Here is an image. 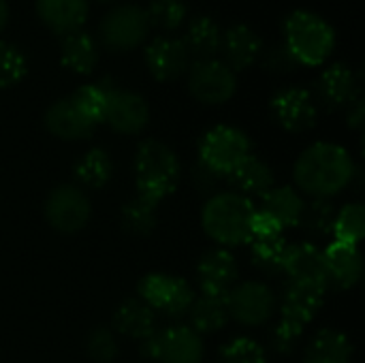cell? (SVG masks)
<instances>
[{
  "label": "cell",
  "instance_id": "ab89813d",
  "mask_svg": "<svg viewBox=\"0 0 365 363\" xmlns=\"http://www.w3.org/2000/svg\"><path fill=\"white\" fill-rule=\"evenodd\" d=\"M218 178H220L218 173H214L210 167H205L203 163H199V169H197V173L192 175V182L197 184V188H199L201 193H207L210 188L216 186Z\"/></svg>",
  "mask_w": 365,
  "mask_h": 363
},
{
  "label": "cell",
  "instance_id": "30bf717a",
  "mask_svg": "<svg viewBox=\"0 0 365 363\" xmlns=\"http://www.w3.org/2000/svg\"><path fill=\"white\" fill-rule=\"evenodd\" d=\"M139 295L152 310L165 315H182L195 302L190 285L171 274H148L139 282Z\"/></svg>",
  "mask_w": 365,
  "mask_h": 363
},
{
  "label": "cell",
  "instance_id": "44dd1931",
  "mask_svg": "<svg viewBox=\"0 0 365 363\" xmlns=\"http://www.w3.org/2000/svg\"><path fill=\"white\" fill-rule=\"evenodd\" d=\"M317 92L329 109H340L344 105H351L359 96V81L349 66L331 64L319 77Z\"/></svg>",
  "mask_w": 365,
  "mask_h": 363
},
{
  "label": "cell",
  "instance_id": "b9f144b4",
  "mask_svg": "<svg viewBox=\"0 0 365 363\" xmlns=\"http://www.w3.org/2000/svg\"><path fill=\"white\" fill-rule=\"evenodd\" d=\"M6 21H9V4L6 0H0V32L6 28Z\"/></svg>",
  "mask_w": 365,
  "mask_h": 363
},
{
  "label": "cell",
  "instance_id": "7a4b0ae2",
  "mask_svg": "<svg viewBox=\"0 0 365 363\" xmlns=\"http://www.w3.org/2000/svg\"><path fill=\"white\" fill-rule=\"evenodd\" d=\"M257 208L237 193L214 195L201 214L205 233L220 246H240L252 237V220Z\"/></svg>",
  "mask_w": 365,
  "mask_h": 363
},
{
  "label": "cell",
  "instance_id": "3957f363",
  "mask_svg": "<svg viewBox=\"0 0 365 363\" xmlns=\"http://www.w3.org/2000/svg\"><path fill=\"white\" fill-rule=\"evenodd\" d=\"M284 41L287 51L295 62L319 66L331 56L336 47V32L323 17L299 9L289 13L284 19Z\"/></svg>",
  "mask_w": 365,
  "mask_h": 363
},
{
  "label": "cell",
  "instance_id": "4fadbf2b",
  "mask_svg": "<svg viewBox=\"0 0 365 363\" xmlns=\"http://www.w3.org/2000/svg\"><path fill=\"white\" fill-rule=\"evenodd\" d=\"M272 113L289 133H304L317 124V103L306 88H284L272 98Z\"/></svg>",
  "mask_w": 365,
  "mask_h": 363
},
{
  "label": "cell",
  "instance_id": "cb8c5ba5",
  "mask_svg": "<svg viewBox=\"0 0 365 363\" xmlns=\"http://www.w3.org/2000/svg\"><path fill=\"white\" fill-rule=\"evenodd\" d=\"M231 186L237 190L242 197H263L272 186H274V173L267 163L259 160L257 156L244 158L229 175Z\"/></svg>",
  "mask_w": 365,
  "mask_h": 363
},
{
  "label": "cell",
  "instance_id": "ffe728a7",
  "mask_svg": "<svg viewBox=\"0 0 365 363\" xmlns=\"http://www.w3.org/2000/svg\"><path fill=\"white\" fill-rule=\"evenodd\" d=\"M88 0H36V13L41 21L56 34L79 32L88 19Z\"/></svg>",
  "mask_w": 365,
  "mask_h": 363
},
{
  "label": "cell",
  "instance_id": "d4e9b609",
  "mask_svg": "<svg viewBox=\"0 0 365 363\" xmlns=\"http://www.w3.org/2000/svg\"><path fill=\"white\" fill-rule=\"evenodd\" d=\"M60 62L68 71H73L77 75L92 73V68L98 62L96 41L90 34L81 32V30L62 36V43H60Z\"/></svg>",
  "mask_w": 365,
  "mask_h": 363
},
{
  "label": "cell",
  "instance_id": "74e56055",
  "mask_svg": "<svg viewBox=\"0 0 365 363\" xmlns=\"http://www.w3.org/2000/svg\"><path fill=\"white\" fill-rule=\"evenodd\" d=\"M222 363H265V351L252 338H235L222 347Z\"/></svg>",
  "mask_w": 365,
  "mask_h": 363
},
{
  "label": "cell",
  "instance_id": "277c9868",
  "mask_svg": "<svg viewBox=\"0 0 365 363\" xmlns=\"http://www.w3.org/2000/svg\"><path fill=\"white\" fill-rule=\"evenodd\" d=\"M135 178L139 197L158 205L169 197L180 180V163L173 150L156 139H148L139 145L135 156Z\"/></svg>",
  "mask_w": 365,
  "mask_h": 363
},
{
  "label": "cell",
  "instance_id": "9a60e30c",
  "mask_svg": "<svg viewBox=\"0 0 365 363\" xmlns=\"http://www.w3.org/2000/svg\"><path fill=\"white\" fill-rule=\"evenodd\" d=\"M218 51L222 53V62L235 73L252 66L261 53H263V39L246 24H235L227 28L220 36V47Z\"/></svg>",
  "mask_w": 365,
  "mask_h": 363
},
{
  "label": "cell",
  "instance_id": "5b68a950",
  "mask_svg": "<svg viewBox=\"0 0 365 363\" xmlns=\"http://www.w3.org/2000/svg\"><path fill=\"white\" fill-rule=\"evenodd\" d=\"M323 287L306 285V282H291L284 289L282 304H280V323L274 334L276 351L291 353L293 342L302 336L306 325L317 317L325 302Z\"/></svg>",
  "mask_w": 365,
  "mask_h": 363
},
{
  "label": "cell",
  "instance_id": "8d00e7d4",
  "mask_svg": "<svg viewBox=\"0 0 365 363\" xmlns=\"http://www.w3.org/2000/svg\"><path fill=\"white\" fill-rule=\"evenodd\" d=\"M26 56L11 43L0 41V88H11L26 77Z\"/></svg>",
  "mask_w": 365,
  "mask_h": 363
},
{
  "label": "cell",
  "instance_id": "9c48e42d",
  "mask_svg": "<svg viewBox=\"0 0 365 363\" xmlns=\"http://www.w3.org/2000/svg\"><path fill=\"white\" fill-rule=\"evenodd\" d=\"M188 90L205 105H220L235 94L237 77L222 60H197L188 66Z\"/></svg>",
  "mask_w": 365,
  "mask_h": 363
},
{
  "label": "cell",
  "instance_id": "7bdbcfd3",
  "mask_svg": "<svg viewBox=\"0 0 365 363\" xmlns=\"http://www.w3.org/2000/svg\"><path fill=\"white\" fill-rule=\"evenodd\" d=\"M98 2H115V0H98Z\"/></svg>",
  "mask_w": 365,
  "mask_h": 363
},
{
  "label": "cell",
  "instance_id": "5bb4252c",
  "mask_svg": "<svg viewBox=\"0 0 365 363\" xmlns=\"http://www.w3.org/2000/svg\"><path fill=\"white\" fill-rule=\"evenodd\" d=\"M145 62L154 79L173 81L190 66V53L182 39L158 36L145 47Z\"/></svg>",
  "mask_w": 365,
  "mask_h": 363
},
{
  "label": "cell",
  "instance_id": "f546056e",
  "mask_svg": "<svg viewBox=\"0 0 365 363\" xmlns=\"http://www.w3.org/2000/svg\"><path fill=\"white\" fill-rule=\"evenodd\" d=\"M190 310V321L197 334H212L225 327L229 321V308H227V297H214V295H203L197 302H192Z\"/></svg>",
  "mask_w": 365,
  "mask_h": 363
},
{
  "label": "cell",
  "instance_id": "4dcf8cb0",
  "mask_svg": "<svg viewBox=\"0 0 365 363\" xmlns=\"http://www.w3.org/2000/svg\"><path fill=\"white\" fill-rule=\"evenodd\" d=\"M109 90L111 86L107 83H88V86H81L71 96V103L92 126H96L98 122H105L107 105H109Z\"/></svg>",
  "mask_w": 365,
  "mask_h": 363
},
{
  "label": "cell",
  "instance_id": "836d02e7",
  "mask_svg": "<svg viewBox=\"0 0 365 363\" xmlns=\"http://www.w3.org/2000/svg\"><path fill=\"white\" fill-rule=\"evenodd\" d=\"M158 214H156V205L137 197L130 203H126L122 208V223L124 229L130 231L133 235H150L156 227Z\"/></svg>",
  "mask_w": 365,
  "mask_h": 363
},
{
  "label": "cell",
  "instance_id": "83f0119b",
  "mask_svg": "<svg viewBox=\"0 0 365 363\" xmlns=\"http://www.w3.org/2000/svg\"><path fill=\"white\" fill-rule=\"evenodd\" d=\"M220 26L212 19V17H195L188 28H186V36L182 39V43L186 45L188 53L199 56V60L212 58L218 47H220Z\"/></svg>",
  "mask_w": 365,
  "mask_h": 363
},
{
  "label": "cell",
  "instance_id": "7402d4cb",
  "mask_svg": "<svg viewBox=\"0 0 365 363\" xmlns=\"http://www.w3.org/2000/svg\"><path fill=\"white\" fill-rule=\"evenodd\" d=\"M261 199L263 201L257 212L267 216L280 231L299 225L304 199L297 195V190H293L291 186H272Z\"/></svg>",
  "mask_w": 365,
  "mask_h": 363
},
{
  "label": "cell",
  "instance_id": "484cf974",
  "mask_svg": "<svg viewBox=\"0 0 365 363\" xmlns=\"http://www.w3.org/2000/svg\"><path fill=\"white\" fill-rule=\"evenodd\" d=\"M113 327L124 336L143 340L156 332V312L141 300H128L115 310Z\"/></svg>",
  "mask_w": 365,
  "mask_h": 363
},
{
  "label": "cell",
  "instance_id": "f1b7e54d",
  "mask_svg": "<svg viewBox=\"0 0 365 363\" xmlns=\"http://www.w3.org/2000/svg\"><path fill=\"white\" fill-rule=\"evenodd\" d=\"M287 246L289 244L284 242L282 233H255L250 237L252 263L267 274L282 272V259Z\"/></svg>",
  "mask_w": 365,
  "mask_h": 363
},
{
  "label": "cell",
  "instance_id": "2e32d148",
  "mask_svg": "<svg viewBox=\"0 0 365 363\" xmlns=\"http://www.w3.org/2000/svg\"><path fill=\"white\" fill-rule=\"evenodd\" d=\"M148 120H150V109H148V103L139 94L128 92V90H118V88L109 90V105H107L105 122H109L113 131L124 133V135H135L145 128Z\"/></svg>",
  "mask_w": 365,
  "mask_h": 363
},
{
  "label": "cell",
  "instance_id": "603a6c76",
  "mask_svg": "<svg viewBox=\"0 0 365 363\" xmlns=\"http://www.w3.org/2000/svg\"><path fill=\"white\" fill-rule=\"evenodd\" d=\"M45 124L53 137L64 139V141L88 139L94 133V126L75 109L71 98L56 101L45 113Z\"/></svg>",
  "mask_w": 365,
  "mask_h": 363
},
{
  "label": "cell",
  "instance_id": "52a82bcc",
  "mask_svg": "<svg viewBox=\"0 0 365 363\" xmlns=\"http://www.w3.org/2000/svg\"><path fill=\"white\" fill-rule=\"evenodd\" d=\"M141 353L160 363H201L203 340L190 327L156 329L141 340Z\"/></svg>",
  "mask_w": 365,
  "mask_h": 363
},
{
  "label": "cell",
  "instance_id": "f35d334b",
  "mask_svg": "<svg viewBox=\"0 0 365 363\" xmlns=\"http://www.w3.org/2000/svg\"><path fill=\"white\" fill-rule=\"evenodd\" d=\"M88 355L96 363H111L118 357V344L109 329L98 327L88 338Z\"/></svg>",
  "mask_w": 365,
  "mask_h": 363
},
{
  "label": "cell",
  "instance_id": "8fae6325",
  "mask_svg": "<svg viewBox=\"0 0 365 363\" xmlns=\"http://www.w3.org/2000/svg\"><path fill=\"white\" fill-rule=\"evenodd\" d=\"M229 315L248 327H257L269 321L276 310V295L263 282H244L229 291L227 295Z\"/></svg>",
  "mask_w": 365,
  "mask_h": 363
},
{
  "label": "cell",
  "instance_id": "8992f818",
  "mask_svg": "<svg viewBox=\"0 0 365 363\" xmlns=\"http://www.w3.org/2000/svg\"><path fill=\"white\" fill-rule=\"evenodd\" d=\"M252 143L248 135L235 126H214L199 141V156L205 167L218 175H229L244 158L250 156Z\"/></svg>",
  "mask_w": 365,
  "mask_h": 363
},
{
  "label": "cell",
  "instance_id": "e0dca14e",
  "mask_svg": "<svg viewBox=\"0 0 365 363\" xmlns=\"http://www.w3.org/2000/svg\"><path fill=\"white\" fill-rule=\"evenodd\" d=\"M282 272L291 278V282H306L327 289L325 255L314 244L287 246L282 259Z\"/></svg>",
  "mask_w": 365,
  "mask_h": 363
},
{
  "label": "cell",
  "instance_id": "d6986e66",
  "mask_svg": "<svg viewBox=\"0 0 365 363\" xmlns=\"http://www.w3.org/2000/svg\"><path fill=\"white\" fill-rule=\"evenodd\" d=\"M237 280V263L227 250H212L199 263V285L203 295L227 297Z\"/></svg>",
  "mask_w": 365,
  "mask_h": 363
},
{
  "label": "cell",
  "instance_id": "ba28073f",
  "mask_svg": "<svg viewBox=\"0 0 365 363\" xmlns=\"http://www.w3.org/2000/svg\"><path fill=\"white\" fill-rule=\"evenodd\" d=\"M150 32L148 15L141 6L122 4L111 9L101 21L103 45L111 51H130L139 47Z\"/></svg>",
  "mask_w": 365,
  "mask_h": 363
},
{
  "label": "cell",
  "instance_id": "4316f807",
  "mask_svg": "<svg viewBox=\"0 0 365 363\" xmlns=\"http://www.w3.org/2000/svg\"><path fill=\"white\" fill-rule=\"evenodd\" d=\"M353 344L338 329H321L308 344L304 363H351Z\"/></svg>",
  "mask_w": 365,
  "mask_h": 363
},
{
  "label": "cell",
  "instance_id": "d6a6232c",
  "mask_svg": "<svg viewBox=\"0 0 365 363\" xmlns=\"http://www.w3.org/2000/svg\"><path fill=\"white\" fill-rule=\"evenodd\" d=\"M331 233L336 235V242L357 246V244L364 240V235H365L364 205L353 203V205L342 208V210L336 214V220H334V229H331Z\"/></svg>",
  "mask_w": 365,
  "mask_h": 363
},
{
  "label": "cell",
  "instance_id": "7c38bea8",
  "mask_svg": "<svg viewBox=\"0 0 365 363\" xmlns=\"http://www.w3.org/2000/svg\"><path fill=\"white\" fill-rule=\"evenodd\" d=\"M47 223L60 233H77L90 220V201L75 186H60L51 190L45 203Z\"/></svg>",
  "mask_w": 365,
  "mask_h": 363
},
{
  "label": "cell",
  "instance_id": "60d3db41",
  "mask_svg": "<svg viewBox=\"0 0 365 363\" xmlns=\"http://www.w3.org/2000/svg\"><path fill=\"white\" fill-rule=\"evenodd\" d=\"M365 122V109L361 96H357L351 105H349V126L355 131H361Z\"/></svg>",
  "mask_w": 365,
  "mask_h": 363
},
{
  "label": "cell",
  "instance_id": "1f68e13d",
  "mask_svg": "<svg viewBox=\"0 0 365 363\" xmlns=\"http://www.w3.org/2000/svg\"><path fill=\"white\" fill-rule=\"evenodd\" d=\"M113 165L105 150L92 148L75 165V178L88 188H103L111 178Z\"/></svg>",
  "mask_w": 365,
  "mask_h": 363
},
{
  "label": "cell",
  "instance_id": "6da1fadb",
  "mask_svg": "<svg viewBox=\"0 0 365 363\" xmlns=\"http://www.w3.org/2000/svg\"><path fill=\"white\" fill-rule=\"evenodd\" d=\"M355 175L349 152L336 143H314L295 163L297 186L314 199H329L344 190Z\"/></svg>",
  "mask_w": 365,
  "mask_h": 363
},
{
  "label": "cell",
  "instance_id": "ac0fdd59",
  "mask_svg": "<svg viewBox=\"0 0 365 363\" xmlns=\"http://www.w3.org/2000/svg\"><path fill=\"white\" fill-rule=\"evenodd\" d=\"M323 255L327 265V287L331 285L334 289L346 291L359 282L364 274V261L357 246L334 242Z\"/></svg>",
  "mask_w": 365,
  "mask_h": 363
},
{
  "label": "cell",
  "instance_id": "e575fe53",
  "mask_svg": "<svg viewBox=\"0 0 365 363\" xmlns=\"http://www.w3.org/2000/svg\"><path fill=\"white\" fill-rule=\"evenodd\" d=\"M145 15L150 26H156L165 32H173L186 21L188 9L182 0H152Z\"/></svg>",
  "mask_w": 365,
  "mask_h": 363
},
{
  "label": "cell",
  "instance_id": "d590c367",
  "mask_svg": "<svg viewBox=\"0 0 365 363\" xmlns=\"http://www.w3.org/2000/svg\"><path fill=\"white\" fill-rule=\"evenodd\" d=\"M336 210L329 199H312L310 203H304L299 225L314 233V235H327L334 229Z\"/></svg>",
  "mask_w": 365,
  "mask_h": 363
}]
</instances>
